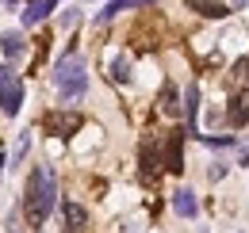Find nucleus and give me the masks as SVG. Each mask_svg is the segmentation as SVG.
<instances>
[{"instance_id": "nucleus-1", "label": "nucleus", "mask_w": 249, "mask_h": 233, "mask_svg": "<svg viewBox=\"0 0 249 233\" xmlns=\"http://www.w3.org/2000/svg\"><path fill=\"white\" fill-rule=\"evenodd\" d=\"M54 203H58V180H54V172L46 165H38L31 172V180H27V195H23V214H27V222L35 230L50 218Z\"/></svg>"}, {"instance_id": "nucleus-2", "label": "nucleus", "mask_w": 249, "mask_h": 233, "mask_svg": "<svg viewBox=\"0 0 249 233\" xmlns=\"http://www.w3.org/2000/svg\"><path fill=\"white\" fill-rule=\"evenodd\" d=\"M54 88H58V96H62L65 103H73V100L85 96L89 73H85V58L77 50H69V54L58 58V65H54Z\"/></svg>"}, {"instance_id": "nucleus-3", "label": "nucleus", "mask_w": 249, "mask_h": 233, "mask_svg": "<svg viewBox=\"0 0 249 233\" xmlns=\"http://www.w3.org/2000/svg\"><path fill=\"white\" fill-rule=\"evenodd\" d=\"M19 107H23V81L12 73V77L0 81V111L4 115H19Z\"/></svg>"}, {"instance_id": "nucleus-4", "label": "nucleus", "mask_w": 249, "mask_h": 233, "mask_svg": "<svg viewBox=\"0 0 249 233\" xmlns=\"http://www.w3.org/2000/svg\"><path fill=\"white\" fill-rule=\"evenodd\" d=\"M46 130L58 134V138H69V134L81 130V115H77V111H50V115H46Z\"/></svg>"}, {"instance_id": "nucleus-5", "label": "nucleus", "mask_w": 249, "mask_h": 233, "mask_svg": "<svg viewBox=\"0 0 249 233\" xmlns=\"http://www.w3.org/2000/svg\"><path fill=\"white\" fill-rule=\"evenodd\" d=\"M165 168L173 176L184 172V134H180V130H173V138H169V146H165Z\"/></svg>"}, {"instance_id": "nucleus-6", "label": "nucleus", "mask_w": 249, "mask_h": 233, "mask_svg": "<svg viewBox=\"0 0 249 233\" xmlns=\"http://www.w3.org/2000/svg\"><path fill=\"white\" fill-rule=\"evenodd\" d=\"M226 122H230L234 130L249 122V88H246V92H238V96L230 100V107H226Z\"/></svg>"}, {"instance_id": "nucleus-7", "label": "nucleus", "mask_w": 249, "mask_h": 233, "mask_svg": "<svg viewBox=\"0 0 249 233\" xmlns=\"http://www.w3.org/2000/svg\"><path fill=\"white\" fill-rule=\"evenodd\" d=\"M142 4H154V0H107V4H104V12L96 16V23H111L119 12H126V8H142Z\"/></svg>"}, {"instance_id": "nucleus-8", "label": "nucleus", "mask_w": 249, "mask_h": 233, "mask_svg": "<svg viewBox=\"0 0 249 233\" xmlns=\"http://www.w3.org/2000/svg\"><path fill=\"white\" fill-rule=\"evenodd\" d=\"M188 8H192V12H199L203 19H226V16H230V8H226V4H218V0H188Z\"/></svg>"}, {"instance_id": "nucleus-9", "label": "nucleus", "mask_w": 249, "mask_h": 233, "mask_svg": "<svg viewBox=\"0 0 249 233\" xmlns=\"http://www.w3.org/2000/svg\"><path fill=\"white\" fill-rule=\"evenodd\" d=\"M173 210H177L180 218H196V210H199V203H196V195H192L188 187H180V191L173 195Z\"/></svg>"}, {"instance_id": "nucleus-10", "label": "nucleus", "mask_w": 249, "mask_h": 233, "mask_svg": "<svg viewBox=\"0 0 249 233\" xmlns=\"http://www.w3.org/2000/svg\"><path fill=\"white\" fill-rule=\"evenodd\" d=\"M54 4H58V0H31V8L23 12V23H27V27L42 23V19H46V16L54 12Z\"/></svg>"}, {"instance_id": "nucleus-11", "label": "nucleus", "mask_w": 249, "mask_h": 233, "mask_svg": "<svg viewBox=\"0 0 249 233\" xmlns=\"http://www.w3.org/2000/svg\"><path fill=\"white\" fill-rule=\"evenodd\" d=\"M62 214H65V230H69V233H81V230H85V222H89V214H85V206H81V203H65Z\"/></svg>"}, {"instance_id": "nucleus-12", "label": "nucleus", "mask_w": 249, "mask_h": 233, "mask_svg": "<svg viewBox=\"0 0 249 233\" xmlns=\"http://www.w3.org/2000/svg\"><path fill=\"white\" fill-rule=\"evenodd\" d=\"M184 111H188V134H196V111H199V84L188 88L184 96Z\"/></svg>"}, {"instance_id": "nucleus-13", "label": "nucleus", "mask_w": 249, "mask_h": 233, "mask_svg": "<svg viewBox=\"0 0 249 233\" xmlns=\"http://www.w3.org/2000/svg\"><path fill=\"white\" fill-rule=\"evenodd\" d=\"M0 50H4V58H8V61H16L19 54H23V34H16V31L4 34V38H0Z\"/></svg>"}, {"instance_id": "nucleus-14", "label": "nucleus", "mask_w": 249, "mask_h": 233, "mask_svg": "<svg viewBox=\"0 0 249 233\" xmlns=\"http://www.w3.org/2000/svg\"><path fill=\"white\" fill-rule=\"evenodd\" d=\"M107 77H111L115 84H130V65H126V58H123V54L111 61V73H107Z\"/></svg>"}, {"instance_id": "nucleus-15", "label": "nucleus", "mask_w": 249, "mask_h": 233, "mask_svg": "<svg viewBox=\"0 0 249 233\" xmlns=\"http://www.w3.org/2000/svg\"><path fill=\"white\" fill-rule=\"evenodd\" d=\"M142 176H146V180H154V176H157V149L154 146L142 149Z\"/></svg>"}, {"instance_id": "nucleus-16", "label": "nucleus", "mask_w": 249, "mask_h": 233, "mask_svg": "<svg viewBox=\"0 0 249 233\" xmlns=\"http://www.w3.org/2000/svg\"><path fill=\"white\" fill-rule=\"evenodd\" d=\"M27 149H31V138H27V134H19V142H16V149H12V165H19V161L27 157Z\"/></svg>"}, {"instance_id": "nucleus-17", "label": "nucleus", "mask_w": 249, "mask_h": 233, "mask_svg": "<svg viewBox=\"0 0 249 233\" xmlns=\"http://www.w3.org/2000/svg\"><path fill=\"white\" fill-rule=\"evenodd\" d=\"M161 107H165V115H180V103H177V92H173V88H165V103H161Z\"/></svg>"}, {"instance_id": "nucleus-18", "label": "nucleus", "mask_w": 249, "mask_h": 233, "mask_svg": "<svg viewBox=\"0 0 249 233\" xmlns=\"http://www.w3.org/2000/svg\"><path fill=\"white\" fill-rule=\"evenodd\" d=\"M73 23H77V8H69V12L62 16V27H73Z\"/></svg>"}, {"instance_id": "nucleus-19", "label": "nucleus", "mask_w": 249, "mask_h": 233, "mask_svg": "<svg viewBox=\"0 0 249 233\" xmlns=\"http://www.w3.org/2000/svg\"><path fill=\"white\" fill-rule=\"evenodd\" d=\"M242 165H249V142L242 146Z\"/></svg>"}, {"instance_id": "nucleus-20", "label": "nucleus", "mask_w": 249, "mask_h": 233, "mask_svg": "<svg viewBox=\"0 0 249 233\" xmlns=\"http://www.w3.org/2000/svg\"><path fill=\"white\" fill-rule=\"evenodd\" d=\"M234 4H238V8H246V4H249V0H234Z\"/></svg>"}]
</instances>
